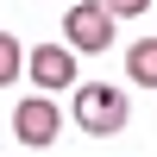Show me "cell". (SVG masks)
Here are the masks:
<instances>
[{"instance_id": "obj_1", "label": "cell", "mask_w": 157, "mask_h": 157, "mask_svg": "<svg viewBox=\"0 0 157 157\" xmlns=\"http://www.w3.org/2000/svg\"><path fill=\"white\" fill-rule=\"evenodd\" d=\"M126 120H132L126 88H113V82H82L75 88V126H82V132L113 138V132H126Z\"/></svg>"}, {"instance_id": "obj_2", "label": "cell", "mask_w": 157, "mask_h": 157, "mask_svg": "<svg viewBox=\"0 0 157 157\" xmlns=\"http://www.w3.org/2000/svg\"><path fill=\"white\" fill-rule=\"evenodd\" d=\"M63 38H69V50H82V57H101V50L113 44V13L101 6V0H69Z\"/></svg>"}, {"instance_id": "obj_3", "label": "cell", "mask_w": 157, "mask_h": 157, "mask_svg": "<svg viewBox=\"0 0 157 157\" xmlns=\"http://www.w3.org/2000/svg\"><path fill=\"white\" fill-rule=\"evenodd\" d=\"M13 132H19V145H32V151L57 145V132H63V107H57L50 94L19 101V107H13Z\"/></svg>"}, {"instance_id": "obj_4", "label": "cell", "mask_w": 157, "mask_h": 157, "mask_svg": "<svg viewBox=\"0 0 157 157\" xmlns=\"http://www.w3.org/2000/svg\"><path fill=\"white\" fill-rule=\"evenodd\" d=\"M25 69H32V82L44 88H75V50L69 44H38L32 57H25Z\"/></svg>"}, {"instance_id": "obj_5", "label": "cell", "mask_w": 157, "mask_h": 157, "mask_svg": "<svg viewBox=\"0 0 157 157\" xmlns=\"http://www.w3.org/2000/svg\"><path fill=\"white\" fill-rule=\"evenodd\" d=\"M126 75H132L138 88H157V38H138V44L126 50Z\"/></svg>"}, {"instance_id": "obj_6", "label": "cell", "mask_w": 157, "mask_h": 157, "mask_svg": "<svg viewBox=\"0 0 157 157\" xmlns=\"http://www.w3.org/2000/svg\"><path fill=\"white\" fill-rule=\"evenodd\" d=\"M19 69H25L19 38H6V32H0V88H6V82H19Z\"/></svg>"}, {"instance_id": "obj_7", "label": "cell", "mask_w": 157, "mask_h": 157, "mask_svg": "<svg viewBox=\"0 0 157 157\" xmlns=\"http://www.w3.org/2000/svg\"><path fill=\"white\" fill-rule=\"evenodd\" d=\"M101 6H107L113 19H138V13H151V0H101Z\"/></svg>"}]
</instances>
